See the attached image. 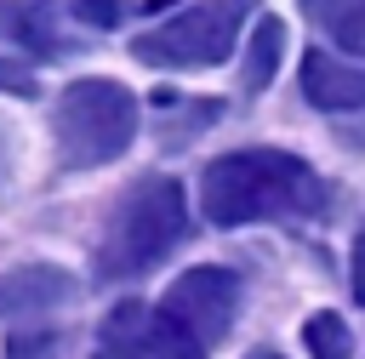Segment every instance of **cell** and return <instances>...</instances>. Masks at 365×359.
Masks as SVG:
<instances>
[{
    "label": "cell",
    "instance_id": "5bb4252c",
    "mask_svg": "<svg viewBox=\"0 0 365 359\" xmlns=\"http://www.w3.org/2000/svg\"><path fill=\"white\" fill-rule=\"evenodd\" d=\"M0 91H11V97H34L40 85H34V74H29L17 57H0Z\"/></svg>",
    "mask_w": 365,
    "mask_h": 359
},
{
    "label": "cell",
    "instance_id": "7c38bea8",
    "mask_svg": "<svg viewBox=\"0 0 365 359\" xmlns=\"http://www.w3.org/2000/svg\"><path fill=\"white\" fill-rule=\"evenodd\" d=\"M63 353V336L57 331H17L6 342V359H57Z\"/></svg>",
    "mask_w": 365,
    "mask_h": 359
},
{
    "label": "cell",
    "instance_id": "2e32d148",
    "mask_svg": "<svg viewBox=\"0 0 365 359\" xmlns=\"http://www.w3.org/2000/svg\"><path fill=\"white\" fill-rule=\"evenodd\" d=\"M0 177H6V131H0Z\"/></svg>",
    "mask_w": 365,
    "mask_h": 359
},
{
    "label": "cell",
    "instance_id": "3957f363",
    "mask_svg": "<svg viewBox=\"0 0 365 359\" xmlns=\"http://www.w3.org/2000/svg\"><path fill=\"white\" fill-rule=\"evenodd\" d=\"M51 131H57V160L68 171H91V165H108L131 148L137 137V97L120 85V80H68L63 97H57V114H51Z\"/></svg>",
    "mask_w": 365,
    "mask_h": 359
},
{
    "label": "cell",
    "instance_id": "8fae6325",
    "mask_svg": "<svg viewBox=\"0 0 365 359\" xmlns=\"http://www.w3.org/2000/svg\"><path fill=\"white\" fill-rule=\"evenodd\" d=\"M302 342H308V353H314V359H354V336H348L342 313H331V308L308 313V325H302Z\"/></svg>",
    "mask_w": 365,
    "mask_h": 359
},
{
    "label": "cell",
    "instance_id": "277c9868",
    "mask_svg": "<svg viewBox=\"0 0 365 359\" xmlns=\"http://www.w3.org/2000/svg\"><path fill=\"white\" fill-rule=\"evenodd\" d=\"M251 6L257 0H194L177 17H165L160 28L137 34L131 51L143 63H154V68H211V63H222L234 51Z\"/></svg>",
    "mask_w": 365,
    "mask_h": 359
},
{
    "label": "cell",
    "instance_id": "8992f818",
    "mask_svg": "<svg viewBox=\"0 0 365 359\" xmlns=\"http://www.w3.org/2000/svg\"><path fill=\"white\" fill-rule=\"evenodd\" d=\"M200 348H217L228 331H234V313H240V279L228 274V268H188V274H177L171 279V291H165V302H160Z\"/></svg>",
    "mask_w": 365,
    "mask_h": 359
},
{
    "label": "cell",
    "instance_id": "6da1fadb",
    "mask_svg": "<svg viewBox=\"0 0 365 359\" xmlns=\"http://www.w3.org/2000/svg\"><path fill=\"white\" fill-rule=\"evenodd\" d=\"M200 211L217 228L245 222H291L325 211V182L308 160L285 148H234L205 165L200 177Z\"/></svg>",
    "mask_w": 365,
    "mask_h": 359
},
{
    "label": "cell",
    "instance_id": "7a4b0ae2",
    "mask_svg": "<svg viewBox=\"0 0 365 359\" xmlns=\"http://www.w3.org/2000/svg\"><path fill=\"white\" fill-rule=\"evenodd\" d=\"M188 234V199L177 177H143L108 217L97 245V279H137L165 262Z\"/></svg>",
    "mask_w": 365,
    "mask_h": 359
},
{
    "label": "cell",
    "instance_id": "9a60e30c",
    "mask_svg": "<svg viewBox=\"0 0 365 359\" xmlns=\"http://www.w3.org/2000/svg\"><path fill=\"white\" fill-rule=\"evenodd\" d=\"M354 296L365 302V228H359V239H354Z\"/></svg>",
    "mask_w": 365,
    "mask_h": 359
},
{
    "label": "cell",
    "instance_id": "30bf717a",
    "mask_svg": "<svg viewBox=\"0 0 365 359\" xmlns=\"http://www.w3.org/2000/svg\"><path fill=\"white\" fill-rule=\"evenodd\" d=\"M302 6L319 17V28L331 34L336 51L365 63V0H302Z\"/></svg>",
    "mask_w": 365,
    "mask_h": 359
},
{
    "label": "cell",
    "instance_id": "4fadbf2b",
    "mask_svg": "<svg viewBox=\"0 0 365 359\" xmlns=\"http://www.w3.org/2000/svg\"><path fill=\"white\" fill-rule=\"evenodd\" d=\"M68 11H74L80 23H91V28H114L131 6H125V0H68Z\"/></svg>",
    "mask_w": 365,
    "mask_h": 359
},
{
    "label": "cell",
    "instance_id": "5b68a950",
    "mask_svg": "<svg viewBox=\"0 0 365 359\" xmlns=\"http://www.w3.org/2000/svg\"><path fill=\"white\" fill-rule=\"evenodd\" d=\"M91 359H205V348L165 313L148 302H120L103 325H97V353Z\"/></svg>",
    "mask_w": 365,
    "mask_h": 359
},
{
    "label": "cell",
    "instance_id": "52a82bcc",
    "mask_svg": "<svg viewBox=\"0 0 365 359\" xmlns=\"http://www.w3.org/2000/svg\"><path fill=\"white\" fill-rule=\"evenodd\" d=\"M74 296V274L57 262H23L0 274V319H29V313H51Z\"/></svg>",
    "mask_w": 365,
    "mask_h": 359
},
{
    "label": "cell",
    "instance_id": "ba28073f",
    "mask_svg": "<svg viewBox=\"0 0 365 359\" xmlns=\"http://www.w3.org/2000/svg\"><path fill=\"white\" fill-rule=\"evenodd\" d=\"M297 80H302V97H308L314 108H325V114L365 108V63H348V57L314 46V51H302Z\"/></svg>",
    "mask_w": 365,
    "mask_h": 359
},
{
    "label": "cell",
    "instance_id": "9c48e42d",
    "mask_svg": "<svg viewBox=\"0 0 365 359\" xmlns=\"http://www.w3.org/2000/svg\"><path fill=\"white\" fill-rule=\"evenodd\" d=\"M285 57V23L279 17H257L251 23V46H245V63H240V85L257 97L274 85V68Z\"/></svg>",
    "mask_w": 365,
    "mask_h": 359
}]
</instances>
